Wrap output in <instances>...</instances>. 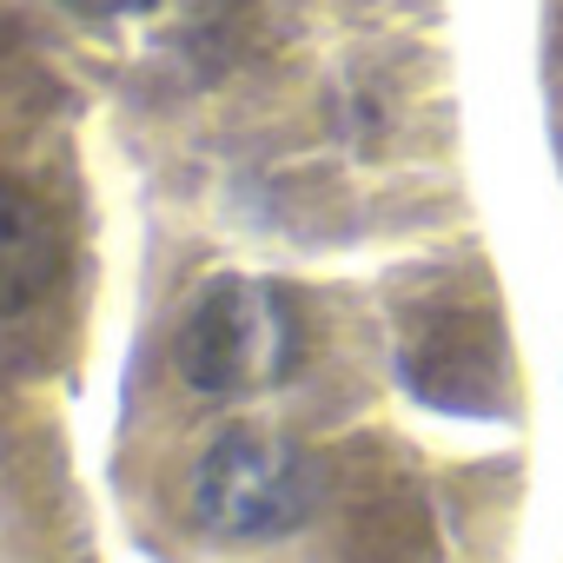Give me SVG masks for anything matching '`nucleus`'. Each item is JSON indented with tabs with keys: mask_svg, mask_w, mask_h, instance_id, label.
<instances>
[{
	"mask_svg": "<svg viewBox=\"0 0 563 563\" xmlns=\"http://www.w3.org/2000/svg\"><path fill=\"white\" fill-rule=\"evenodd\" d=\"M74 14H140V8H153V0H67Z\"/></svg>",
	"mask_w": 563,
	"mask_h": 563,
	"instance_id": "nucleus-3",
	"label": "nucleus"
},
{
	"mask_svg": "<svg viewBox=\"0 0 563 563\" xmlns=\"http://www.w3.org/2000/svg\"><path fill=\"white\" fill-rule=\"evenodd\" d=\"M299 345H306L299 306L278 286H265V278H219V286L192 299L173 339V358L186 385L212 398H252L299 372Z\"/></svg>",
	"mask_w": 563,
	"mask_h": 563,
	"instance_id": "nucleus-1",
	"label": "nucleus"
},
{
	"mask_svg": "<svg viewBox=\"0 0 563 563\" xmlns=\"http://www.w3.org/2000/svg\"><path fill=\"white\" fill-rule=\"evenodd\" d=\"M319 504V457L272 431V424H225L192 464V517L212 537H286Z\"/></svg>",
	"mask_w": 563,
	"mask_h": 563,
	"instance_id": "nucleus-2",
	"label": "nucleus"
}]
</instances>
